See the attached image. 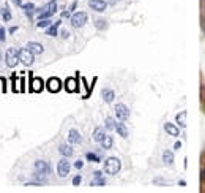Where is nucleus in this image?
Wrapping results in <instances>:
<instances>
[{
  "mask_svg": "<svg viewBox=\"0 0 205 193\" xmlns=\"http://www.w3.org/2000/svg\"><path fill=\"white\" fill-rule=\"evenodd\" d=\"M120 168H122V163H120V160L115 157H109L104 161V172H106V174L114 176L120 171Z\"/></svg>",
  "mask_w": 205,
  "mask_h": 193,
  "instance_id": "obj_1",
  "label": "nucleus"
},
{
  "mask_svg": "<svg viewBox=\"0 0 205 193\" xmlns=\"http://www.w3.org/2000/svg\"><path fill=\"white\" fill-rule=\"evenodd\" d=\"M5 62L10 68H14L19 62V51L16 48H8L6 49V54H5Z\"/></svg>",
  "mask_w": 205,
  "mask_h": 193,
  "instance_id": "obj_2",
  "label": "nucleus"
},
{
  "mask_svg": "<svg viewBox=\"0 0 205 193\" xmlns=\"http://www.w3.org/2000/svg\"><path fill=\"white\" fill-rule=\"evenodd\" d=\"M85 22H87V13H84V11L74 13V14L71 16V25L74 27V29H80Z\"/></svg>",
  "mask_w": 205,
  "mask_h": 193,
  "instance_id": "obj_3",
  "label": "nucleus"
},
{
  "mask_svg": "<svg viewBox=\"0 0 205 193\" xmlns=\"http://www.w3.org/2000/svg\"><path fill=\"white\" fill-rule=\"evenodd\" d=\"M33 56H35V54H33L29 48H22V49H19V60H21V62L24 63V65H27V67L32 65V63H33Z\"/></svg>",
  "mask_w": 205,
  "mask_h": 193,
  "instance_id": "obj_4",
  "label": "nucleus"
},
{
  "mask_svg": "<svg viewBox=\"0 0 205 193\" xmlns=\"http://www.w3.org/2000/svg\"><path fill=\"white\" fill-rule=\"evenodd\" d=\"M55 11H57V3H55V0H52L51 3H48V5L43 8V11L38 14V18L40 19H48V18H51Z\"/></svg>",
  "mask_w": 205,
  "mask_h": 193,
  "instance_id": "obj_5",
  "label": "nucleus"
},
{
  "mask_svg": "<svg viewBox=\"0 0 205 193\" xmlns=\"http://www.w3.org/2000/svg\"><path fill=\"white\" fill-rule=\"evenodd\" d=\"M69 168H71L69 161L66 160V158H62V160L59 161V165H57V172H59L60 177H66V176L69 174Z\"/></svg>",
  "mask_w": 205,
  "mask_h": 193,
  "instance_id": "obj_6",
  "label": "nucleus"
},
{
  "mask_svg": "<svg viewBox=\"0 0 205 193\" xmlns=\"http://www.w3.org/2000/svg\"><path fill=\"white\" fill-rule=\"evenodd\" d=\"M115 116L119 117V120L123 122V120H126V119L129 117V109H128V108H126L123 103H119V104L115 106Z\"/></svg>",
  "mask_w": 205,
  "mask_h": 193,
  "instance_id": "obj_7",
  "label": "nucleus"
},
{
  "mask_svg": "<svg viewBox=\"0 0 205 193\" xmlns=\"http://www.w3.org/2000/svg\"><path fill=\"white\" fill-rule=\"evenodd\" d=\"M46 87H48L49 92L57 93L60 89H62V81H60L59 78H49V81L46 82Z\"/></svg>",
  "mask_w": 205,
  "mask_h": 193,
  "instance_id": "obj_8",
  "label": "nucleus"
},
{
  "mask_svg": "<svg viewBox=\"0 0 205 193\" xmlns=\"http://www.w3.org/2000/svg\"><path fill=\"white\" fill-rule=\"evenodd\" d=\"M35 171L40 172V174H49V172H51V166H49V163L44 160H36L35 161Z\"/></svg>",
  "mask_w": 205,
  "mask_h": 193,
  "instance_id": "obj_9",
  "label": "nucleus"
},
{
  "mask_svg": "<svg viewBox=\"0 0 205 193\" xmlns=\"http://www.w3.org/2000/svg\"><path fill=\"white\" fill-rule=\"evenodd\" d=\"M43 90V79L41 78H32L30 74V92H41Z\"/></svg>",
  "mask_w": 205,
  "mask_h": 193,
  "instance_id": "obj_10",
  "label": "nucleus"
},
{
  "mask_svg": "<svg viewBox=\"0 0 205 193\" xmlns=\"http://www.w3.org/2000/svg\"><path fill=\"white\" fill-rule=\"evenodd\" d=\"M89 6L92 10H95V11H104L107 6V3L104 2V0H89Z\"/></svg>",
  "mask_w": 205,
  "mask_h": 193,
  "instance_id": "obj_11",
  "label": "nucleus"
},
{
  "mask_svg": "<svg viewBox=\"0 0 205 193\" xmlns=\"http://www.w3.org/2000/svg\"><path fill=\"white\" fill-rule=\"evenodd\" d=\"M65 89H66V92H77V79L76 78H68L65 81Z\"/></svg>",
  "mask_w": 205,
  "mask_h": 193,
  "instance_id": "obj_12",
  "label": "nucleus"
},
{
  "mask_svg": "<svg viewBox=\"0 0 205 193\" xmlns=\"http://www.w3.org/2000/svg\"><path fill=\"white\" fill-rule=\"evenodd\" d=\"M68 139H69V143L77 144V143H80V141H82V138H80L79 131L74 130V128H71V130H69V133H68Z\"/></svg>",
  "mask_w": 205,
  "mask_h": 193,
  "instance_id": "obj_13",
  "label": "nucleus"
},
{
  "mask_svg": "<svg viewBox=\"0 0 205 193\" xmlns=\"http://www.w3.org/2000/svg\"><path fill=\"white\" fill-rule=\"evenodd\" d=\"M27 48L32 51L33 54H43V51H44L43 45H40V43H36V41H30L29 45H27Z\"/></svg>",
  "mask_w": 205,
  "mask_h": 193,
  "instance_id": "obj_14",
  "label": "nucleus"
},
{
  "mask_svg": "<svg viewBox=\"0 0 205 193\" xmlns=\"http://www.w3.org/2000/svg\"><path fill=\"white\" fill-rule=\"evenodd\" d=\"M164 130H166V133L172 135V136H178L180 135L178 128H177L175 125H172V124H164Z\"/></svg>",
  "mask_w": 205,
  "mask_h": 193,
  "instance_id": "obj_15",
  "label": "nucleus"
},
{
  "mask_svg": "<svg viewBox=\"0 0 205 193\" xmlns=\"http://www.w3.org/2000/svg\"><path fill=\"white\" fill-rule=\"evenodd\" d=\"M103 98H104V101L110 103V101H114V98H115V93H114L112 89H103Z\"/></svg>",
  "mask_w": 205,
  "mask_h": 193,
  "instance_id": "obj_16",
  "label": "nucleus"
},
{
  "mask_svg": "<svg viewBox=\"0 0 205 193\" xmlns=\"http://www.w3.org/2000/svg\"><path fill=\"white\" fill-rule=\"evenodd\" d=\"M59 150L63 157H71L73 155V149H71V146H68V144H62L59 147Z\"/></svg>",
  "mask_w": 205,
  "mask_h": 193,
  "instance_id": "obj_17",
  "label": "nucleus"
},
{
  "mask_svg": "<svg viewBox=\"0 0 205 193\" xmlns=\"http://www.w3.org/2000/svg\"><path fill=\"white\" fill-rule=\"evenodd\" d=\"M115 130H117V133H119L122 138H128V130H126L125 124H122V120H120V124L115 125Z\"/></svg>",
  "mask_w": 205,
  "mask_h": 193,
  "instance_id": "obj_18",
  "label": "nucleus"
},
{
  "mask_svg": "<svg viewBox=\"0 0 205 193\" xmlns=\"http://www.w3.org/2000/svg\"><path fill=\"white\" fill-rule=\"evenodd\" d=\"M104 135H106V133H104V130L101 127H98V128H95V131H93V139H95L96 143H101Z\"/></svg>",
  "mask_w": 205,
  "mask_h": 193,
  "instance_id": "obj_19",
  "label": "nucleus"
},
{
  "mask_svg": "<svg viewBox=\"0 0 205 193\" xmlns=\"http://www.w3.org/2000/svg\"><path fill=\"white\" fill-rule=\"evenodd\" d=\"M112 144H114L112 136H109V135H104V138H103V141H101L103 149H110V147H112Z\"/></svg>",
  "mask_w": 205,
  "mask_h": 193,
  "instance_id": "obj_20",
  "label": "nucleus"
},
{
  "mask_svg": "<svg viewBox=\"0 0 205 193\" xmlns=\"http://www.w3.org/2000/svg\"><path fill=\"white\" fill-rule=\"evenodd\" d=\"M59 25H60V21H57L55 24L49 25L48 29H46V35H49V36H55V35H57V29H59Z\"/></svg>",
  "mask_w": 205,
  "mask_h": 193,
  "instance_id": "obj_21",
  "label": "nucleus"
},
{
  "mask_svg": "<svg viewBox=\"0 0 205 193\" xmlns=\"http://www.w3.org/2000/svg\"><path fill=\"white\" fill-rule=\"evenodd\" d=\"M163 160H164V163H166V165H172L174 163V154L170 150H166L163 154Z\"/></svg>",
  "mask_w": 205,
  "mask_h": 193,
  "instance_id": "obj_22",
  "label": "nucleus"
},
{
  "mask_svg": "<svg viewBox=\"0 0 205 193\" xmlns=\"http://www.w3.org/2000/svg\"><path fill=\"white\" fill-rule=\"evenodd\" d=\"M22 8L25 10V14L29 16V18H32V14H33V3H25V5H22Z\"/></svg>",
  "mask_w": 205,
  "mask_h": 193,
  "instance_id": "obj_23",
  "label": "nucleus"
},
{
  "mask_svg": "<svg viewBox=\"0 0 205 193\" xmlns=\"http://www.w3.org/2000/svg\"><path fill=\"white\" fill-rule=\"evenodd\" d=\"M104 124H106V128H107V130H115V125H117V124H115V120H114L112 117H107Z\"/></svg>",
  "mask_w": 205,
  "mask_h": 193,
  "instance_id": "obj_24",
  "label": "nucleus"
},
{
  "mask_svg": "<svg viewBox=\"0 0 205 193\" xmlns=\"http://www.w3.org/2000/svg\"><path fill=\"white\" fill-rule=\"evenodd\" d=\"M2 18H3V21H6V22L11 19V13H10V8H8V6H5V8L2 10Z\"/></svg>",
  "mask_w": 205,
  "mask_h": 193,
  "instance_id": "obj_25",
  "label": "nucleus"
},
{
  "mask_svg": "<svg viewBox=\"0 0 205 193\" xmlns=\"http://www.w3.org/2000/svg\"><path fill=\"white\" fill-rule=\"evenodd\" d=\"M185 119H186V111H181L178 116H177V122H178L180 127H185Z\"/></svg>",
  "mask_w": 205,
  "mask_h": 193,
  "instance_id": "obj_26",
  "label": "nucleus"
},
{
  "mask_svg": "<svg viewBox=\"0 0 205 193\" xmlns=\"http://www.w3.org/2000/svg\"><path fill=\"white\" fill-rule=\"evenodd\" d=\"M49 25H52V22L49 21V18H48V19H40V22H38V27H40V29H48Z\"/></svg>",
  "mask_w": 205,
  "mask_h": 193,
  "instance_id": "obj_27",
  "label": "nucleus"
},
{
  "mask_svg": "<svg viewBox=\"0 0 205 193\" xmlns=\"http://www.w3.org/2000/svg\"><path fill=\"white\" fill-rule=\"evenodd\" d=\"M92 187H96V185H106V179H103V177H98V179H93L92 181Z\"/></svg>",
  "mask_w": 205,
  "mask_h": 193,
  "instance_id": "obj_28",
  "label": "nucleus"
},
{
  "mask_svg": "<svg viewBox=\"0 0 205 193\" xmlns=\"http://www.w3.org/2000/svg\"><path fill=\"white\" fill-rule=\"evenodd\" d=\"M87 160H90V161H93V163H99V157L96 154H87Z\"/></svg>",
  "mask_w": 205,
  "mask_h": 193,
  "instance_id": "obj_29",
  "label": "nucleus"
},
{
  "mask_svg": "<svg viewBox=\"0 0 205 193\" xmlns=\"http://www.w3.org/2000/svg\"><path fill=\"white\" fill-rule=\"evenodd\" d=\"M95 25L98 27V29H101V30H103V29H106V21H104V19H99V21H96V22H95Z\"/></svg>",
  "mask_w": 205,
  "mask_h": 193,
  "instance_id": "obj_30",
  "label": "nucleus"
},
{
  "mask_svg": "<svg viewBox=\"0 0 205 193\" xmlns=\"http://www.w3.org/2000/svg\"><path fill=\"white\" fill-rule=\"evenodd\" d=\"M80 181H82V177H80V174H77V176H74V179H73V185H79L80 184Z\"/></svg>",
  "mask_w": 205,
  "mask_h": 193,
  "instance_id": "obj_31",
  "label": "nucleus"
},
{
  "mask_svg": "<svg viewBox=\"0 0 205 193\" xmlns=\"http://www.w3.org/2000/svg\"><path fill=\"white\" fill-rule=\"evenodd\" d=\"M0 41H5V29L0 27Z\"/></svg>",
  "mask_w": 205,
  "mask_h": 193,
  "instance_id": "obj_32",
  "label": "nucleus"
},
{
  "mask_svg": "<svg viewBox=\"0 0 205 193\" xmlns=\"http://www.w3.org/2000/svg\"><path fill=\"white\" fill-rule=\"evenodd\" d=\"M74 166H76L77 169H80V168H82V166H84V161H82V160H77V161H76V163H74Z\"/></svg>",
  "mask_w": 205,
  "mask_h": 193,
  "instance_id": "obj_33",
  "label": "nucleus"
},
{
  "mask_svg": "<svg viewBox=\"0 0 205 193\" xmlns=\"http://www.w3.org/2000/svg\"><path fill=\"white\" fill-rule=\"evenodd\" d=\"M93 176H95V179L103 177V172H101V171H95V172H93Z\"/></svg>",
  "mask_w": 205,
  "mask_h": 193,
  "instance_id": "obj_34",
  "label": "nucleus"
},
{
  "mask_svg": "<svg viewBox=\"0 0 205 193\" xmlns=\"http://www.w3.org/2000/svg\"><path fill=\"white\" fill-rule=\"evenodd\" d=\"M200 179H202V182L205 184V168H202V171H200Z\"/></svg>",
  "mask_w": 205,
  "mask_h": 193,
  "instance_id": "obj_35",
  "label": "nucleus"
},
{
  "mask_svg": "<svg viewBox=\"0 0 205 193\" xmlns=\"http://www.w3.org/2000/svg\"><path fill=\"white\" fill-rule=\"evenodd\" d=\"M68 35H69V33L66 32V30H63V32H62V36H63V38H68Z\"/></svg>",
  "mask_w": 205,
  "mask_h": 193,
  "instance_id": "obj_36",
  "label": "nucleus"
},
{
  "mask_svg": "<svg viewBox=\"0 0 205 193\" xmlns=\"http://www.w3.org/2000/svg\"><path fill=\"white\" fill-rule=\"evenodd\" d=\"M13 3H16L18 6H22V2H21V0H13Z\"/></svg>",
  "mask_w": 205,
  "mask_h": 193,
  "instance_id": "obj_37",
  "label": "nucleus"
},
{
  "mask_svg": "<svg viewBox=\"0 0 205 193\" xmlns=\"http://www.w3.org/2000/svg\"><path fill=\"white\" fill-rule=\"evenodd\" d=\"M62 16H63V18H68V16H69V10H68V11H63Z\"/></svg>",
  "mask_w": 205,
  "mask_h": 193,
  "instance_id": "obj_38",
  "label": "nucleus"
},
{
  "mask_svg": "<svg viewBox=\"0 0 205 193\" xmlns=\"http://www.w3.org/2000/svg\"><path fill=\"white\" fill-rule=\"evenodd\" d=\"M16 30H18V29H16V27H11V29H10V33H14Z\"/></svg>",
  "mask_w": 205,
  "mask_h": 193,
  "instance_id": "obj_39",
  "label": "nucleus"
},
{
  "mask_svg": "<svg viewBox=\"0 0 205 193\" xmlns=\"http://www.w3.org/2000/svg\"><path fill=\"white\" fill-rule=\"evenodd\" d=\"M0 62H2V54H0Z\"/></svg>",
  "mask_w": 205,
  "mask_h": 193,
  "instance_id": "obj_40",
  "label": "nucleus"
}]
</instances>
